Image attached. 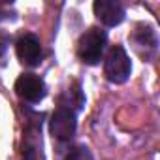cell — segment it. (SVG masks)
<instances>
[{"instance_id": "6da1fadb", "label": "cell", "mask_w": 160, "mask_h": 160, "mask_svg": "<svg viewBox=\"0 0 160 160\" xmlns=\"http://www.w3.org/2000/svg\"><path fill=\"white\" fill-rule=\"evenodd\" d=\"M106 42H108V36L102 28L98 27H91L89 30H85L81 34L77 42V57L81 62L85 64H98L102 60V55H104V47H106Z\"/></svg>"}, {"instance_id": "7a4b0ae2", "label": "cell", "mask_w": 160, "mask_h": 160, "mask_svg": "<svg viewBox=\"0 0 160 160\" xmlns=\"http://www.w3.org/2000/svg\"><path fill=\"white\" fill-rule=\"evenodd\" d=\"M104 73H106V77L109 79V81L115 83V85L124 83L126 79L130 77L132 62H130L126 51L121 45H115V47L109 49V53L106 57V62H104Z\"/></svg>"}, {"instance_id": "3957f363", "label": "cell", "mask_w": 160, "mask_h": 160, "mask_svg": "<svg viewBox=\"0 0 160 160\" xmlns=\"http://www.w3.org/2000/svg\"><path fill=\"white\" fill-rule=\"evenodd\" d=\"M77 128V121H75V113L66 109V108H57L51 115L49 121V130L51 136L58 141H68L73 138Z\"/></svg>"}, {"instance_id": "277c9868", "label": "cell", "mask_w": 160, "mask_h": 160, "mask_svg": "<svg viewBox=\"0 0 160 160\" xmlns=\"http://www.w3.org/2000/svg\"><path fill=\"white\" fill-rule=\"evenodd\" d=\"M15 92L25 102L38 104L40 100L45 98L47 87H45L42 77H38L34 73H23V75H19V79L15 81Z\"/></svg>"}, {"instance_id": "5b68a950", "label": "cell", "mask_w": 160, "mask_h": 160, "mask_svg": "<svg viewBox=\"0 0 160 160\" xmlns=\"http://www.w3.org/2000/svg\"><path fill=\"white\" fill-rule=\"evenodd\" d=\"M130 42L134 43V49L139 57H143L145 60H151L156 53V45H158V38L156 32L152 30V27L149 25H138L136 30L130 34Z\"/></svg>"}, {"instance_id": "8992f818", "label": "cell", "mask_w": 160, "mask_h": 160, "mask_svg": "<svg viewBox=\"0 0 160 160\" xmlns=\"http://www.w3.org/2000/svg\"><path fill=\"white\" fill-rule=\"evenodd\" d=\"M15 53H17V58L25 66H38L42 62V43L38 36L30 32L23 34L15 43Z\"/></svg>"}, {"instance_id": "52a82bcc", "label": "cell", "mask_w": 160, "mask_h": 160, "mask_svg": "<svg viewBox=\"0 0 160 160\" xmlns=\"http://www.w3.org/2000/svg\"><path fill=\"white\" fill-rule=\"evenodd\" d=\"M23 160H43L42 122H28L23 138Z\"/></svg>"}, {"instance_id": "ba28073f", "label": "cell", "mask_w": 160, "mask_h": 160, "mask_svg": "<svg viewBox=\"0 0 160 160\" xmlns=\"http://www.w3.org/2000/svg\"><path fill=\"white\" fill-rule=\"evenodd\" d=\"M94 15L106 27H117L124 21V8L113 0H98L94 2Z\"/></svg>"}, {"instance_id": "9c48e42d", "label": "cell", "mask_w": 160, "mask_h": 160, "mask_svg": "<svg viewBox=\"0 0 160 160\" xmlns=\"http://www.w3.org/2000/svg\"><path fill=\"white\" fill-rule=\"evenodd\" d=\"M83 106H85V98H83V92H81V89H79L77 83L72 89L64 91L60 94V98H58V108H66V109H70L73 113L77 109H81Z\"/></svg>"}, {"instance_id": "30bf717a", "label": "cell", "mask_w": 160, "mask_h": 160, "mask_svg": "<svg viewBox=\"0 0 160 160\" xmlns=\"http://www.w3.org/2000/svg\"><path fill=\"white\" fill-rule=\"evenodd\" d=\"M66 160H94V158H92V152L89 151V147H85V145H75V147L70 149Z\"/></svg>"}]
</instances>
